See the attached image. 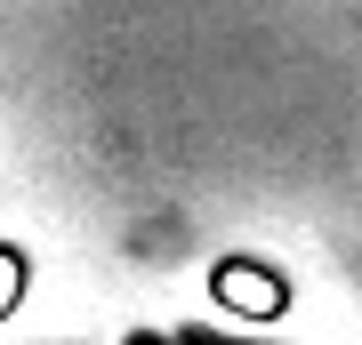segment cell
Returning a JSON list of instances; mask_svg holds the SVG:
<instances>
[{
	"mask_svg": "<svg viewBox=\"0 0 362 345\" xmlns=\"http://www.w3.org/2000/svg\"><path fill=\"white\" fill-rule=\"evenodd\" d=\"M177 345H274V337H233V329H177Z\"/></svg>",
	"mask_w": 362,
	"mask_h": 345,
	"instance_id": "obj_1",
	"label": "cell"
},
{
	"mask_svg": "<svg viewBox=\"0 0 362 345\" xmlns=\"http://www.w3.org/2000/svg\"><path fill=\"white\" fill-rule=\"evenodd\" d=\"M121 345H177V337H169V329H129Z\"/></svg>",
	"mask_w": 362,
	"mask_h": 345,
	"instance_id": "obj_2",
	"label": "cell"
},
{
	"mask_svg": "<svg viewBox=\"0 0 362 345\" xmlns=\"http://www.w3.org/2000/svg\"><path fill=\"white\" fill-rule=\"evenodd\" d=\"M40 345H81V337H40Z\"/></svg>",
	"mask_w": 362,
	"mask_h": 345,
	"instance_id": "obj_3",
	"label": "cell"
}]
</instances>
